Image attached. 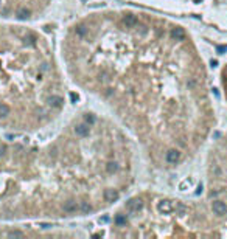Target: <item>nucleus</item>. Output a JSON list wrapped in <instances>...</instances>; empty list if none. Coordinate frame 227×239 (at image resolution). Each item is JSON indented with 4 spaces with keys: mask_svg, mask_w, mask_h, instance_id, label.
Segmentation results:
<instances>
[{
    "mask_svg": "<svg viewBox=\"0 0 227 239\" xmlns=\"http://www.w3.org/2000/svg\"><path fill=\"white\" fill-rule=\"evenodd\" d=\"M48 103H50L51 107H61L62 103H64V99H62V96H59V95H53V96H50Z\"/></svg>",
    "mask_w": 227,
    "mask_h": 239,
    "instance_id": "8",
    "label": "nucleus"
},
{
    "mask_svg": "<svg viewBox=\"0 0 227 239\" xmlns=\"http://www.w3.org/2000/svg\"><path fill=\"white\" fill-rule=\"evenodd\" d=\"M3 151H5V149H3V146L0 144V158H2V155H3Z\"/></svg>",
    "mask_w": 227,
    "mask_h": 239,
    "instance_id": "17",
    "label": "nucleus"
},
{
    "mask_svg": "<svg viewBox=\"0 0 227 239\" xmlns=\"http://www.w3.org/2000/svg\"><path fill=\"white\" fill-rule=\"evenodd\" d=\"M117 169H118V165H117L115 162H109L108 165H106V171H108L109 174H114Z\"/></svg>",
    "mask_w": 227,
    "mask_h": 239,
    "instance_id": "15",
    "label": "nucleus"
},
{
    "mask_svg": "<svg viewBox=\"0 0 227 239\" xmlns=\"http://www.w3.org/2000/svg\"><path fill=\"white\" fill-rule=\"evenodd\" d=\"M103 196H104V200H106V202H117V200H118V197H120L118 191H117V190H112V188L104 190Z\"/></svg>",
    "mask_w": 227,
    "mask_h": 239,
    "instance_id": "3",
    "label": "nucleus"
},
{
    "mask_svg": "<svg viewBox=\"0 0 227 239\" xmlns=\"http://www.w3.org/2000/svg\"><path fill=\"white\" fill-rule=\"evenodd\" d=\"M84 121L89 124V126H93L97 123V118H95V115H92V113H87V115H84Z\"/></svg>",
    "mask_w": 227,
    "mask_h": 239,
    "instance_id": "14",
    "label": "nucleus"
},
{
    "mask_svg": "<svg viewBox=\"0 0 227 239\" xmlns=\"http://www.w3.org/2000/svg\"><path fill=\"white\" fill-rule=\"evenodd\" d=\"M89 132H90V126L87 124V123H83V124H76V127H75V134L78 135V137H87L89 135Z\"/></svg>",
    "mask_w": 227,
    "mask_h": 239,
    "instance_id": "4",
    "label": "nucleus"
},
{
    "mask_svg": "<svg viewBox=\"0 0 227 239\" xmlns=\"http://www.w3.org/2000/svg\"><path fill=\"white\" fill-rule=\"evenodd\" d=\"M115 222H117L118 225H123V224H126V217H123V216H117V217H115Z\"/></svg>",
    "mask_w": 227,
    "mask_h": 239,
    "instance_id": "16",
    "label": "nucleus"
},
{
    "mask_svg": "<svg viewBox=\"0 0 227 239\" xmlns=\"http://www.w3.org/2000/svg\"><path fill=\"white\" fill-rule=\"evenodd\" d=\"M165 160L170 163V165H176L179 160H181V152L177 149H170L167 154H165Z\"/></svg>",
    "mask_w": 227,
    "mask_h": 239,
    "instance_id": "2",
    "label": "nucleus"
},
{
    "mask_svg": "<svg viewBox=\"0 0 227 239\" xmlns=\"http://www.w3.org/2000/svg\"><path fill=\"white\" fill-rule=\"evenodd\" d=\"M16 16H17V19H26L30 16V11L26 8H19L17 12H16Z\"/></svg>",
    "mask_w": 227,
    "mask_h": 239,
    "instance_id": "11",
    "label": "nucleus"
},
{
    "mask_svg": "<svg viewBox=\"0 0 227 239\" xmlns=\"http://www.w3.org/2000/svg\"><path fill=\"white\" fill-rule=\"evenodd\" d=\"M128 210L129 211H139L142 207H143V202L142 200H139V199H136V200H131V202H128Z\"/></svg>",
    "mask_w": 227,
    "mask_h": 239,
    "instance_id": "9",
    "label": "nucleus"
},
{
    "mask_svg": "<svg viewBox=\"0 0 227 239\" xmlns=\"http://www.w3.org/2000/svg\"><path fill=\"white\" fill-rule=\"evenodd\" d=\"M79 211L84 213V214H87V213H90V211H92V207L89 205V202H81V204H79Z\"/></svg>",
    "mask_w": 227,
    "mask_h": 239,
    "instance_id": "13",
    "label": "nucleus"
},
{
    "mask_svg": "<svg viewBox=\"0 0 227 239\" xmlns=\"http://www.w3.org/2000/svg\"><path fill=\"white\" fill-rule=\"evenodd\" d=\"M171 34H173V37L179 39V41H182V39L185 37V33H184V30H182V28H174Z\"/></svg>",
    "mask_w": 227,
    "mask_h": 239,
    "instance_id": "12",
    "label": "nucleus"
},
{
    "mask_svg": "<svg viewBox=\"0 0 227 239\" xmlns=\"http://www.w3.org/2000/svg\"><path fill=\"white\" fill-rule=\"evenodd\" d=\"M157 208H159V211H160V213H163V214H168V213H171V211L174 210V205H173V202L163 200V202H159Z\"/></svg>",
    "mask_w": 227,
    "mask_h": 239,
    "instance_id": "5",
    "label": "nucleus"
},
{
    "mask_svg": "<svg viewBox=\"0 0 227 239\" xmlns=\"http://www.w3.org/2000/svg\"><path fill=\"white\" fill-rule=\"evenodd\" d=\"M212 210L216 216H225L227 214V204L222 200H213L212 202Z\"/></svg>",
    "mask_w": 227,
    "mask_h": 239,
    "instance_id": "1",
    "label": "nucleus"
},
{
    "mask_svg": "<svg viewBox=\"0 0 227 239\" xmlns=\"http://www.w3.org/2000/svg\"><path fill=\"white\" fill-rule=\"evenodd\" d=\"M123 23L126 25V28H132V26H136L139 23V19L136 16H132V14H126L123 17Z\"/></svg>",
    "mask_w": 227,
    "mask_h": 239,
    "instance_id": "7",
    "label": "nucleus"
},
{
    "mask_svg": "<svg viewBox=\"0 0 227 239\" xmlns=\"http://www.w3.org/2000/svg\"><path fill=\"white\" fill-rule=\"evenodd\" d=\"M62 210H64V213H67V214H73L79 210V205H76V202H73V200H69L62 205Z\"/></svg>",
    "mask_w": 227,
    "mask_h": 239,
    "instance_id": "6",
    "label": "nucleus"
},
{
    "mask_svg": "<svg viewBox=\"0 0 227 239\" xmlns=\"http://www.w3.org/2000/svg\"><path fill=\"white\" fill-rule=\"evenodd\" d=\"M9 112H11L9 106L5 103H0V118H6L9 115Z\"/></svg>",
    "mask_w": 227,
    "mask_h": 239,
    "instance_id": "10",
    "label": "nucleus"
}]
</instances>
